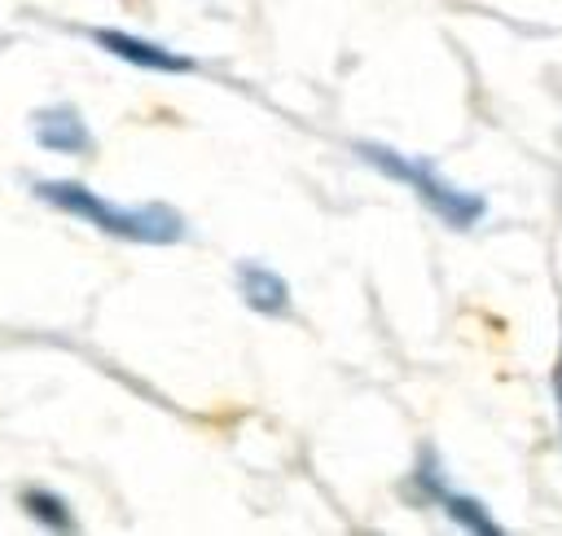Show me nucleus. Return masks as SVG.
Segmentation results:
<instances>
[{
  "label": "nucleus",
  "mask_w": 562,
  "mask_h": 536,
  "mask_svg": "<svg viewBox=\"0 0 562 536\" xmlns=\"http://www.w3.org/2000/svg\"><path fill=\"white\" fill-rule=\"evenodd\" d=\"M31 193L44 206H53V211H66V215L92 224L97 233L119 237V242H136V246H176L189 233L184 215L171 202H136V206H123V202L97 193L83 180H35Z\"/></svg>",
  "instance_id": "nucleus-1"
},
{
  "label": "nucleus",
  "mask_w": 562,
  "mask_h": 536,
  "mask_svg": "<svg viewBox=\"0 0 562 536\" xmlns=\"http://www.w3.org/2000/svg\"><path fill=\"white\" fill-rule=\"evenodd\" d=\"M356 154H360L373 171H382V176H391L395 185H404L408 193H417V202H422L426 211H435L448 228L470 233L474 224H483L487 198H483V193H470V189H461V185H452L430 158H413V154H404V149H395V145H378V141H356Z\"/></svg>",
  "instance_id": "nucleus-2"
},
{
  "label": "nucleus",
  "mask_w": 562,
  "mask_h": 536,
  "mask_svg": "<svg viewBox=\"0 0 562 536\" xmlns=\"http://www.w3.org/2000/svg\"><path fill=\"white\" fill-rule=\"evenodd\" d=\"M92 40L110 57H119L127 66H140V70H158V75H189V70H198L193 57H184L176 48H162V44H154V40L136 35V31H123V26H97Z\"/></svg>",
  "instance_id": "nucleus-3"
},
{
  "label": "nucleus",
  "mask_w": 562,
  "mask_h": 536,
  "mask_svg": "<svg viewBox=\"0 0 562 536\" xmlns=\"http://www.w3.org/2000/svg\"><path fill=\"white\" fill-rule=\"evenodd\" d=\"M31 136L48 154H75V158L92 154V132H88L83 114L75 105H66V101L61 105H40L31 114Z\"/></svg>",
  "instance_id": "nucleus-4"
},
{
  "label": "nucleus",
  "mask_w": 562,
  "mask_h": 536,
  "mask_svg": "<svg viewBox=\"0 0 562 536\" xmlns=\"http://www.w3.org/2000/svg\"><path fill=\"white\" fill-rule=\"evenodd\" d=\"M237 294L250 312H263V316H285L290 312V281L268 264L241 259L237 264Z\"/></svg>",
  "instance_id": "nucleus-5"
},
{
  "label": "nucleus",
  "mask_w": 562,
  "mask_h": 536,
  "mask_svg": "<svg viewBox=\"0 0 562 536\" xmlns=\"http://www.w3.org/2000/svg\"><path fill=\"white\" fill-rule=\"evenodd\" d=\"M430 505H439V514H448L461 532H474V536H501V523L492 518V510L479 501V496H470V492H457L448 479L430 492Z\"/></svg>",
  "instance_id": "nucleus-6"
},
{
  "label": "nucleus",
  "mask_w": 562,
  "mask_h": 536,
  "mask_svg": "<svg viewBox=\"0 0 562 536\" xmlns=\"http://www.w3.org/2000/svg\"><path fill=\"white\" fill-rule=\"evenodd\" d=\"M22 514L31 518V523H40V527H48V532H75L79 527V518H75V510H70V501L66 496H57L53 488H22Z\"/></svg>",
  "instance_id": "nucleus-7"
},
{
  "label": "nucleus",
  "mask_w": 562,
  "mask_h": 536,
  "mask_svg": "<svg viewBox=\"0 0 562 536\" xmlns=\"http://www.w3.org/2000/svg\"><path fill=\"white\" fill-rule=\"evenodd\" d=\"M553 400H558V422H562V343H558V360H553Z\"/></svg>",
  "instance_id": "nucleus-8"
}]
</instances>
